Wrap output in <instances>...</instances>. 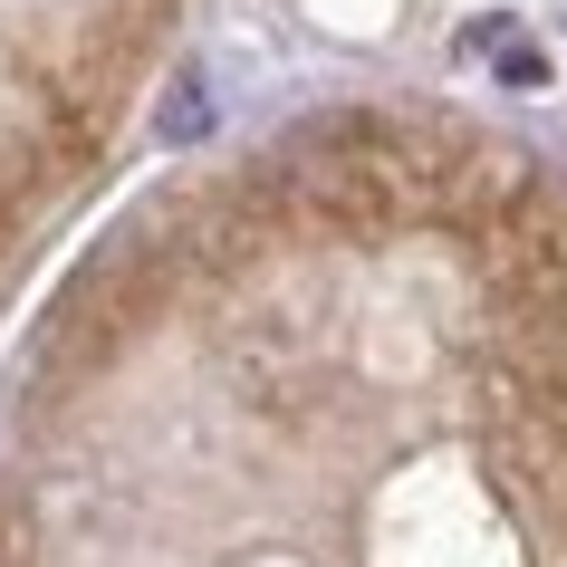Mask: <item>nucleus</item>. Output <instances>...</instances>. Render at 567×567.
I'll list each match as a JSON object with an SVG mask.
<instances>
[{
	"instance_id": "obj_1",
	"label": "nucleus",
	"mask_w": 567,
	"mask_h": 567,
	"mask_svg": "<svg viewBox=\"0 0 567 567\" xmlns=\"http://www.w3.org/2000/svg\"><path fill=\"white\" fill-rule=\"evenodd\" d=\"M433 145L394 116H318L260 164V203L289 231L328 240H385L404 221H433Z\"/></svg>"
}]
</instances>
